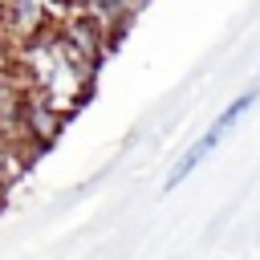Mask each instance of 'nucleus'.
Returning <instances> with one entry per match:
<instances>
[{
    "label": "nucleus",
    "mask_w": 260,
    "mask_h": 260,
    "mask_svg": "<svg viewBox=\"0 0 260 260\" xmlns=\"http://www.w3.org/2000/svg\"><path fill=\"white\" fill-rule=\"evenodd\" d=\"M12 73L28 85V89H41L57 110L73 114L81 106V98L89 93L93 85V65H85L65 41L61 32L49 24L45 32H37L32 41H24L20 49H12Z\"/></svg>",
    "instance_id": "1"
},
{
    "label": "nucleus",
    "mask_w": 260,
    "mask_h": 260,
    "mask_svg": "<svg viewBox=\"0 0 260 260\" xmlns=\"http://www.w3.org/2000/svg\"><path fill=\"white\" fill-rule=\"evenodd\" d=\"M256 98H260V89H256V85H252V89H244L240 98H232V102L219 110V118L207 126V134H199V138H195V142H191V146L175 158V167H171V171H167V179H162V191H175L179 183H187V179H191V175H195V171L211 158V150L228 138V130H232V126H236V122H240V118L256 106Z\"/></svg>",
    "instance_id": "2"
},
{
    "label": "nucleus",
    "mask_w": 260,
    "mask_h": 260,
    "mask_svg": "<svg viewBox=\"0 0 260 260\" xmlns=\"http://www.w3.org/2000/svg\"><path fill=\"white\" fill-rule=\"evenodd\" d=\"M65 110H57L41 89H28L24 85V102H20V126H16V146L24 150V154H32V150H41V146H49L57 134H61V126H65Z\"/></svg>",
    "instance_id": "3"
},
{
    "label": "nucleus",
    "mask_w": 260,
    "mask_h": 260,
    "mask_svg": "<svg viewBox=\"0 0 260 260\" xmlns=\"http://www.w3.org/2000/svg\"><path fill=\"white\" fill-rule=\"evenodd\" d=\"M73 4H77L93 24H102L110 41H118V37L134 24V16L142 12L146 0H73Z\"/></svg>",
    "instance_id": "4"
},
{
    "label": "nucleus",
    "mask_w": 260,
    "mask_h": 260,
    "mask_svg": "<svg viewBox=\"0 0 260 260\" xmlns=\"http://www.w3.org/2000/svg\"><path fill=\"white\" fill-rule=\"evenodd\" d=\"M20 102H24V81L8 69L0 77V142L16 146V126H20Z\"/></svg>",
    "instance_id": "5"
},
{
    "label": "nucleus",
    "mask_w": 260,
    "mask_h": 260,
    "mask_svg": "<svg viewBox=\"0 0 260 260\" xmlns=\"http://www.w3.org/2000/svg\"><path fill=\"white\" fill-rule=\"evenodd\" d=\"M12 171H20V150L12 142H0V199H4V187H8Z\"/></svg>",
    "instance_id": "6"
}]
</instances>
